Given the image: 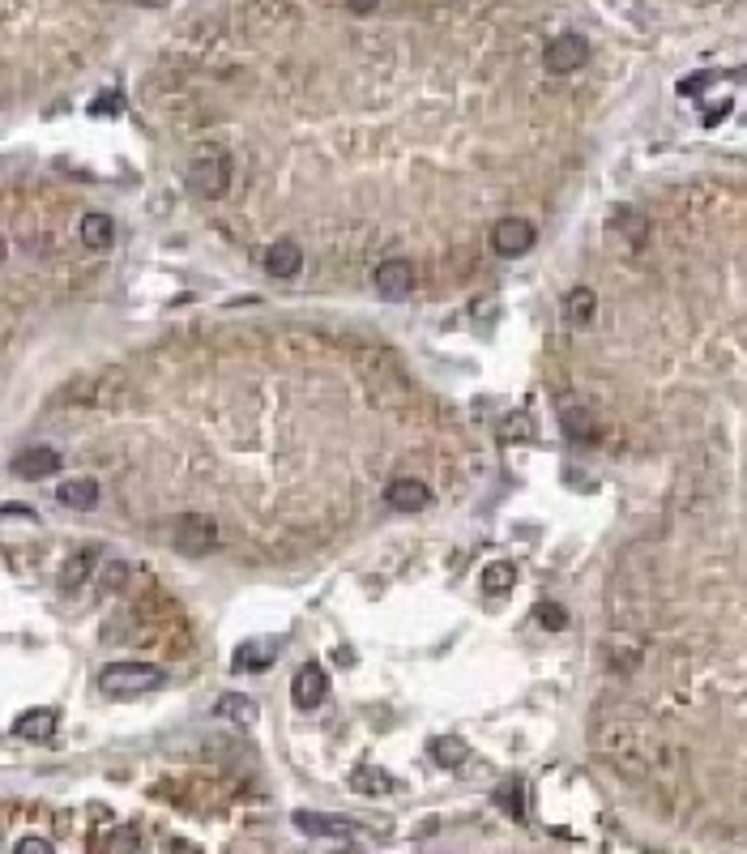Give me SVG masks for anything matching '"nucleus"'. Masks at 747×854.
<instances>
[{
	"instance_id": "obj_1",
	"label": "nucleus",
	"mask_w": 747,
	"mask_h": 854,
	"mask_svg": "<svg viewBox=\"0 0 747 854\" xmlns=\"http://www.w3.org/2000/svg\"><path fill=\"white\" fill-rule=\"evenodd\" d=\"M163 684H167V671L154 667V662H107L99 671V688L107 697H133V692H150Z\"/></svg>"
},
{
	"instance_id": "obj_2",
	"label": "nucleus",
	"mask_w": 747,
	"mask_h": 854,
	"mask_svg": "<svg viewBox=\"0 0 747 854\" xmlns=\"http://www.w3.org/2000/svg\"><path fill=\"white\" fill-rule=\"evenodd\" d=\"M188 188L205 201H218L231 188V154H222L218 146L197 150L193 167H188Z\"/></svg>"
},
{
	"instance_id": "obj_3",
	"label": "nucleus",
	"mask_w": 747,
	"mask_h": 854,
	"mask_svg": "<svg viewBox=\"0 0 747 854\" xmlns=\"http://www.w3.org/2000/svg\"><path fill=\"white\" fill-rule=\"evenodd\" d=\"M585 60H590V43H585V35H577V30H564V35H555V39L547 43V52H543V65H547V73H555V77H568V73L585 69Z\"/></svg>"
},
{
	"instance_id": "obj_4",
	"label": "nucleus",
	"mask_w": 747,
	"mask_h": 854,
	"mask_svg": "<svg viewBox=\"0 0 747 854\" xmlns=\"http://www.w3.org/2000/svg\"><path fill=\"white\" fill-rule=\"evenodd\" d=\"M176 547L184 551V556H210V551L222 547V530L205 513H188V517H180V526H176Z\"/></svg>"
},
{
	"instance_id": "obj_5",
	"label": "nucleus",
	"mask_w": 747,
	"mask_h": 854,
	"mask_svg": "<svg viewBox=\"0 0 747 854\" xmlns=\"http://www.w3.org/2000/svg\"><path fill=\"white\" fill-rule=\"evenodd\" d=\"M534 240H538V231H534V223L530 218H517V214H508V218H500L496 227H491V248L500 252V257H526V252L534 248Z\"/></svg>"
},
{
	"instance_id": "obj_6",
	"label": "nucleus",
	"mask_w": 747,
	"mask_h": 854,
	"mask_svg": "<svg viewBox=\"0 0 747 854\" xmlns=\"http://www.w3.org/2000/svg\"><path fill=\"white\" fill-rule=\"evenodd\" d=\"M329 697V675L321 662H304V667L295 671V684H291V701L295 709H321Z\"/></svg>"
},
{
	"instance_id": "obj_7",
	"label": "nucleus",
	"mask_w": 747,
	"mask_h": 854,
	"mask_svg": "<svg viewBox=\"0 0 747 854\" xmlns=\"http://www.w3.org/2000/svg\"><path fill=\"white\" fill-rule=\"evenodd\" d=\"M372 282H376V291L385 295V299H406L410 287H415V265L402 261V257H389V261L376 265Z\"/></svg>"
},
{
	"instance_id": "obj_8",
	"label": "nucleus",
	"mask_w": 747,
	"mask_h": 854,
	"mask_svg": "<svg viewBox=\"0 0 747 854\" xmlns=\"http://www.w3.org/2000/svg\"><path fill=\"white\" fill-rule=\"evenodd\" d=\"M60 470V453L52 445H26L18 457H13V474L26 483H35V479H52V474Z\"/></svg>"
},
{
	"instance_id": "obj_9",
	"label": "nucleus",
	"mask_w": 747,
	"mask_h": 854,
	"mask_svg": "<svg viewBox=\"0 0 747 854\" xmlns=\"http://www.w3.org/2000/svg\"><path fill=\"white\" fill-rule=\"evenodd\" d=\"M385 504L393 513H423L432 504V487L423 479H393L385 487Z\"/></svg>"
},
{
	"instance_id": "obj_10",
	"label": "nucleus",
	"mask_w": 747,
	"mask_h": 854,
	"mask_svg": "<svg viewBox=\"0 0 747 854\" xmlns=\"http://www.w3.org/2000/svg\"><path fill=\"white\" fill-rule=\"evenodd\" d=\"M295 829L299 833H308V837H338V842H351V837L359 833L346 816H321V812H295Z\"/></svg>"
},
{
	"instance_id": "obj_11",
	"label": "nucleus",
	"mask_w": 747,
	"mask_h": 854,
	"mask_svg": "<svg viewBox=\"0 0 747 854\" xmlns=\"http://www.w3.org/2000/svg\"><path fill=\"white\" fill-rule=\"evenodd\" d=\"M607 231L637 248L649 240V218L637 210V205H619V210H611V218H607Z\"/></svg>"
},
{
	"instance_id": "obj_12",
	"label": "nucleus",
	"mask_w": 747,
	"mask_h": 854,
	"mask_svg": "<svg viewBox=\"0 0 747 854\" xmlns=\"http://www.w3.org/2000/svg\"><path fill=\"white\" fill-rule=\"evenodd\" d=\"M299 270H304V252H299L295 240H274L265 248V274H274V278H299Z\"/></svg>"
},
{
	"instance_id": "obj_13",
	"label": "nucleus",
	"mask_w": 747,
	"mask_h": 854,
	"mask_svg": "<svg viewBox=\"0 0 747 854\" xmlns=\"http://www.w3.org/2000/svg\"><path fill=\"white\" fill-rule=\"evenodd\" d=\"M56 722H60L56 709H26V714L13 722V735L26 739V743H47L56 735Z\"/></svg>"
},
{
	"instance_id": "obj_14",
	"label": "nucleus",
	"mask_w": 747,
	"mask_h": 854,
	"mask_svg": "<svg viewBox=\"0 0 747 854\" xmlns=\"http://www.w3.org/2000/svg\"><path fill=\"white\" fill-rule=\"evenodd\" d=\"M598 316V295L590 291V287H572L568 295H564V321L568 325H577V329H585Z\"/></svg>"
},
{
	"instance_id": "obj_15",
	"label": "nucleus",
	"mask_w": 747,
	"mask_h": 854,
	"mask_svg": "<svg viewBox=\"0 0 747 854\" xmlns=\"http://www.w3.org/2000/svg\"><path fill=\"white\" fill-rule=\"evenodd\" d=\"M56 500L65 504V509H94V504H99V483L94 479H65L56 487Z\"/></svg>"
},
{
	"instance_id": "obj_16",
	"label": "nucleus",
	"mask_w": 747,
	"mask_h": 854,
	"mask_svg": "<svg viewBox=\"0 0 747 854\" xmlns=\"http://www.w3.org/2000/svg\"><path fill=\"white\" fill-rule=\"evenodd\" d=\"M94 564H99V551H94V547L73 551V556L60 564V585H65V590H77V585H86L90 573H94Z\"/></svg>"
},
{
	"instance_id": "obj_17",
	"label": "nucleus",
	"mask_w": 747,
	"mask_h": 854,
	"mask_svg": "<svg viewBox=\"0 0 747 854\" xmlns=\"http://www.w3.org/2000/svg\"><path fill=\"white\" fill-rule=\"evenodd\" d=\"M77 235H82L86 248H107L116 240V223H111V214L90 210V214H82V223H77Z\"/></svg>"
},
{
	"instance_id": "obj_18",
	"label": "nucleus",
	"mask_w": 747,
	"mask_h": 854,
	"mask_svg": "<svg viewBox=\"0 0 747 854\" xmlns=\"http://www.w3.org/2000/svg\"><path fill=\"white\" fill-rule=\"evenodd\" d=\"M402 782L393 778V773L385 769H376V765H359L351 773V790H359V795H389V790H397Z\"/></svg>"
},
{
	"instance_id": "obj_19",
	"label": "nucleus",
	"mask_w": 747,
	"mask_h": 854,
	"mask_svg": "<svg viewBox=\"0 0 747 854\" xmlns=\"http://www.w3.org/2000/svg\"><path fill=\"white\" fill-rule=\"evenodd\" d=\"M214 714L227 718V722H252L257 718V701L244 697V692H222V697L214 701Z\"/></svg>"
},
{
	"instance_id": "obj_20",
	"label": "nucleus",
	"mask_w": 747,
	"mask_h": 854,
	"mask_svg": "<svg viewBox=\"0 0 747 854\" xmlns=\"http://www.w3.org/2000/svg\"><path fill=\"white\" fill-rule=\"evenodd\" d=\"M466 756H470V748L457 735H440V739H432V761L440 765V769H457V765H466Z\"/></svg>"
},
{
	"instance_id": "obj_21",
	"label": "nucleus",
	"mask_w": 747,
	"mask_h": 854,
	"mask_svg": "<svg viewBox=\"0 0 747 854\" xmlns=\"http://www.w3.org/2000/svg\"><path fill=\"white\" fill-rule=\"evenodd\" d=\"M274 658H278V650L274 645H244L240 654H235V671H269L274 667Z\"/></svg>"
},
{
	"instance_id": "obj_22",
	"label": "nucleus",
	"mask_w": 747,
	"mask_h": 854,
	"mask_svg": "<svg viewBox=\"0 0 747 854\" xmlns=\"http://www.w3.org/2000/svg\"><path fill=\"white\" fill-rule=\"evenodd\" d=\"M513 581H517V568L508 564V560H496V564H487V568H483V590H487V594H504V590H513Z\"/></svg>"
},
{
	"instance_id": "obj_23",
	"label": "nucleus",
	"mask_w": 747,
	"mask_h": 854,
	"mask_svg": "<svg viewBox=\"0 0 747 854\" xmlns=\"http://www.w3.org/2000/svg\"><path fill=\"white\" fill-rule=\"evenodd\" d=\"M500 436L508 440V445H526V440H534V419L526 415V410H513V415L504 419Z\"/></svg>"
},
{
	"instance_id": "obj_24",
	"label": "nucleus",
	"mask_w": 747,
	"mask_h": 854,
	"mask_svg": "<svg viewBox=\"0 0 747 854\" xmlns=\"http://www.w3.org/2000/svg\"><path fill=\"white\" fill-rule=\"evenodd\" d=\"M564 432L577 440V445H585V440H594V419L572 406V410H564Z\"/></svg>"
},
{
	"instance_id": "obj_25",
	"label": "nucleus",
	"mask_w": 747,
	"mask_h": 854,
	"mask_svg": "<svg viewBox=\"0 0 747 854\" xmlns=\"http://www.w3.org/2000/svg\"><path fill=\"white\" fill-rule=\"evenodd\" d=\"M538 624H543L547 632H564L568 628V611L560 607V603H538Z\"/></svg>"
},
{
	"instance_id": "obj_26",
	"label": "nucleus",
	"mask_w": 747,
	"mask_h": 854,
	"mask_svg": "<svg viewBox=\"0 0 747 854\" xmlns=\"http://www.w3.org/2000/svg\"><path fill=\"white\" fill-rule=\"evenodd\" d=\"M496 803H500V808H508V812H513V816L521 820V786H508V790H500V795H496Z\"/></svg>"
},
{
	"instance_id": "obj_27",
	"label": "nucleus",
	"mask_w": 747,
	"mask_h": 854,
	"mask_svg": "<svg viewBox=\"0 0 747 854\" xmlns=\"http://www.w3.org/2000/svg\"><path fill=\"white\" fill-rule=\"evenodd\" d=\"M124 577H129V564H107V573H103V585L107 590H120Z\"/></svg>"
},
{
	"instance_id": "obj_28",
	"label": "nucleus",
	"mask_w": 747,
	"mask_h": 854,
	"mask_svg": "<svg viewBox=\"0 0 747 854\" xmlns=\"http://www.w3.org/2000/svg\"><path fill=\"white\" fill-rule=\"evenodd\" d=\"M107 846H111V850H124V846L133 850V846H137V833H133V829H120V833H111Z\"/></svg>"
},
{
	"instance_id": "obj_29",
	"label": "nucleus",
	"mask_w": 747,
	"mask_h": 854,
	"mask_svg": "<svg viewBox=\"0 0 747 854\" xmlns=\"http://www.w3.org/2000/svg\"><path fill=\"white\" fill-rule=\"evenodd\" d=\"M18 850H39V854H52V842L47 837H22Z\"/></svg>"
},
{
	"instance_id": "obj_30",
	"label": "nucleus",
	"mask_w": 747,
	"mask_h": 854,
	"mask_svg": "<svg viewBox=\"0 0 747 854\" xmlns=\"http://www.w3.org/2000/svg\"><path fill=\"white\" fill-rule=\"evenodd\" d=\"M0 517H35L26 504H0Z\"/></svg>"
},
{
	"instance_id": "obj_31",
	"label": "nucleus",
	"mask_w": 747,
	"mask_h": 854,
	"mask_svg": "<svg viewBox=\"0 0 747 854\" xmlns=\"http://www.w3.org/2000/svg\"><path fill=\"white\" fill-rule=\"evenodd\" d=\"M94 112H120V94H103V99H99V107H94Z\"/></svg>"
},
{
	"instance_id": "obj_32",
	"label": "nucleus",
	"mask_w": 747,
	"mask_h": 854,
	"mask_svg": "<svg viewBox=\"0 0 747 854\" xmlns=\"http://www.w3.org/2000/svg\"><path fill=\"white\" fill-rule=\"evenodd\" d=\"M346 5H351L355 13H372V9L380 5V0H346Z\"/></svg>"
},
{
	"instance_id": "obj_33",
	"label": "nucleus",
	"mask_w": 747,
	"mask_h": 854,
	"mask_svg": "<svg viewBox=\"0 0 747 854\" xmlns=\"http://www.w3.org/2000/svg\"><path fill=\"white\" fill-rule=\"evenodd\" d=\"M133 5H141V9H163L167 0H133Z\"/></svg>"
},
{
	"instance_id": "obj_34",
	"label": "nucleus",
	"mask_w": 747,
	"mask_h": 854,
	"mask_svg": "<svg viewBox=\"0 0 747 854\" xmlns=\"http://www.w3.org/2000/svg\"><path fill=\"white\" fill-rule=\"evenodd\" d=\"M5 257H9V244H5V235H0V265H5Z\"/></svg>"
}]
</instances>
